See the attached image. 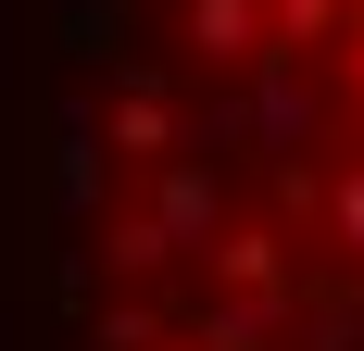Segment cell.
<instances>
[{"mask_svg":"<svg viewBox=\"0 0 364 351\" xmlns=\"http://www.w3.org/2000/svg\"><path fill=\"white\" fill-rule=\"evenodd\" d=\"M314 226L352 251V276H364V163H314Z\"/></svg>","mask_w":364,"mask_h":351,"instance_id":"cell-1","label":"cell"}]
</instances>
